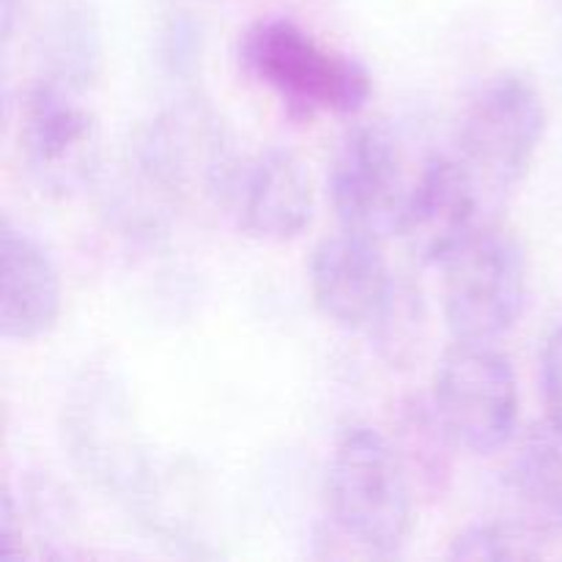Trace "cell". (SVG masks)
Returning a JSON list of instances; mask_svg holds the SVG:
<instances>
[{
	"mask_svg": "<svg viewBox=\"0 0 562 562\" xmlns=\"http://www.w3.org/2000/svg\"><path fill=\"white\" fill-rule=\"evenodd\" d=\"M481 184L459 157H431L409 187L401 234L412 256L428 267L448 258L475 234Z\"/></svg>",
	"mask_w": 562,
	"mask_h": 562,
	"instance_id": "cell-11",
	"label": "cell"
},
{
	"mask_svg": "<svg viewBox=\"0 0 562 562\" xmlns=\"http://www.w3.org/2000/svg\"><path fill=\"white\" fill-rule=\"evenodd\" d=\"M239 64L294 119L355 115L373 97V77L360 60L318 42L291 16L252 22L239 38Z\"/></svg>",
	"mask_w": 562,
	"mask_h": 562,
	"instance_id": "cell-1",
	"label": "cell"
},
{
	"mask_svg": "<svg viewBox=\"0 0 562 562\" xmlns=\"http://www.w3.org/2000/svg\"><path fill=\"white\" fill-rule=\"evenodd\" d=\"M541 376V401L547 412V426L562 434V324L547 335L538 357Z\"/></svg>",
	"mask_w": 562,
	"mask_h": 562,
	"instance_id": "cell-17",
	"label": "cell"
},
{
	"mask_svg": "<svg viewBox=\"0 0 562 562\" xmlns=\"http://www.w3.org/2000/svg\"><path fill=\"white\" fill-rule=\"evenodd\" d=\"M327 503L335 530L376 558L398 554L415 527V497L404 459L368 423H351L335 439Z\"/></svg>",
	"mask_w": 562,
	"mask_h": 562,
	"instance_id": "cell-2",
	"label": "cell"
},
{
	"mask_svg": "<svg viewBox=\"0 0 562 562\" xmlns=\"http://www.w3.org/2000/svg\"><path fill=\"white\" fill-rule=\"evenodd\" d=\"M423 327H426V313H423V300L412 285L398 283L393 291V300L384 307L382 318L371 327L373 344L379 346L382 357L393 366L409 362L415 349L423 340Z\"/></svg>",
	"mask_w": 562,
	"mask_h": 562,
	"instance_id": "cell-15",
	"label": "cell"
},
{
	"mask_svg": "<svg viewBox=\"0 0 562 562\" xmlns=\"http://www.w3.org/2000/svg\"><path fill=\"white\" fill-rule=\"evenodd\" d=\"M0 335L11 344H33L53 333L64 311V283L47 247L3 220L0 231Z\"/></svg>",
	"mask_w": 562,
	"mask_h": 562,
	"instance_id": "cell-12",
	"label": "cell"
},
{
	"mask_svg": "<svg viewBox=\"0 0 562 562\" xmlns=\"http://www.w3.org/2000/svg\"><path fill=\"white\" fill-rule=\"evenodd\" d=\"M543 554L547 549L541 547V541L510 516L472 521L456 532L448 549L450 560H536Z\"/></svg>",
	"mask_w": 562,
	"mask_h": 562,
	"instance_id": "cell-14",
	"label": "cell"
},
{
	"mask_svg": "<svg viewBox=\"0 0 562 562\" xmlns=\"http://www.w3.org/2000/svg\"><path fill=\"white\" fill-rule=\"evenodd\" d=\"M327 192L344 228L376 239L401 234L409 187L393 132L379 121L351 126L335 148Z\"/></svg>",
	"mask_w": 562,
	"mask_h": 562,
	"instance_id": "cell-8",
	"label": "cell"
},
{
	"mask_svg": "<svg viewBox=\"0 0 562 562\" xmlns=\"http://www.w3.org/2000/svg\"><path fill=\"white\" fill-rule=\"evenodd\" d=\"M22 11V0H3V38L9 42L14 36V25H16V16Z\"/></svg>",
	"mask_w": 562,
	"mask_h": 562,
	"instance_id": "cell-18",
	"label": "cell"
},
{
	"mask_svg": "<svg viewBox=\"0 0 562 562\" xmlns=\"http://www.w3.org/2000/svg\"><path fill=\"white\" fill-rule=\"evenodd\" d=\"M560 3H562V0H560Z\"/></svg>",
	"mask_w": 562,
	"mask_h": 562,
	"instance_id": "cell-19",
	"label": "cell"
},
{
	"mask_svg": "<svg viewBox=\"0 0 562 562\" xmlns=\"http://www.w3.org/2000/svg\"><path fill=\"white\" fill-rule=\"evenodd\" d=\"M223 206L231 209L250 239L283 245L305 234L313 223V181L300 157L285 148H263L241 157Z\"/></svg>",
	"mask_w": 562,
	"mask_h": 562,
	"instance_id": "cell-10",
	"label": "cell"
},
{
	"mask_svg": "<svg viewBox=\"0 0 562 562\" xmlns=\"http://www.w3.org/2000/svg\"><path fill=\"white\" fill-rule=\"evenodd\" d=\"M547 102L521 71L488 77L459 119V159L481 190L505 195L530 173L547 135Z\"/></svg>",
	"mask_w": 562,
	"mask_h": 562,
	"instance_id": "cell-3",
	"label": "cell"
},
{
	"mask_svg": "<svg viewBox=\"0 0 562 562\" xmlns=\"http://www.w3.org/2000/svg\"><path fill=\"white\" fill-rule=\"evenodd\" d=\"M203 27L190 14L179 11L165 20L159 31V60L173 77L190 80L201 69Z\"/></svg>",
	"mask_w": 562,
	"mask_h": 562,
	"instance_id": "cell-16",
	"label": "cell"
},
{
	"mask_svg": "<svg viewBox=\"0 0 562 562\" xmlns=\"http://www.w3.org/2000/svg\"><path fill=\"white\" fill-rule=\"evenodd\" d=\"M431 412L453 448L492 456L519 428V379L497 344L456 340L434 373Z\"/></svg>",
	"mask_w": 562,
	"mask_h": 562,
	"instance_id": "cell-4",
	"label": "cell"
},
{
	"mask_svg": "<svg viewBox=\"0 0 562 562\" xmlns=\"http://www.w3.org/2000/svg\"><path fill=\"white\" fill-rule=\"evenodd\" d=\"M398 280L387 267L382 239L340 228L324 236L311 258V294L318 313L344 329H366L382 318Z\"/></svg>",
	"mask_w": 562,
	"mask_h": 562,
	"instance_id": "cell-9",
	"label": "cell"
},
{
	"mask_svg": "<svg viewBox=\"0 0 562 562\" xmlns=\"http://www.w3.org/2000/svg\"><path fill=\"white\" fill-rule=\"evenodd\" d=\"M16 143L27 179L42 195L69 201L102 173V132L80 93L36 80L20 93Z\"/></svg>",
	"mask_w": 562,
	"mask_h": 562,
	"instance_id": "cell-6",
	"label": "cell"
},
{
	"mask_svg": "<svg viewBox=\"0 0 562 562\" xmlns=\"http://www.w3.org/2000/svg\"><path fill=\"white\" fill-rule=\"evenodd\" d=\"M126 395L104 373H88L71 393L64 437L80 470L132 514L151 521V470L132 428Z\"/></svg>",
	"mask_w": 562,
	"mask_h": 562,
	"instance_id": "cell-7",
	"label": "cell"
},
{
	"mask_svg": "<svg viewBox=\"0 0 562 562\" xmlns=\"http://www.w3.org/2000/svg\"><path fill=\"white\" fill-rule=\"evenodd\" d=\"M445 322L453 340L497 344L527 305V256L503 225H477L445 263Z\"/></svg>",
	"mask_w": 562,
	"mask_h": 562,
	"instance_id": "cell-5",
	"label": "cell"
},
{
	"mask_svg": "<svg viewBox=\"0 0 562 562\" xmlns=\"http://www.w3.org/2000/svg\"><path fill=\"white\" fill-rule=\"evenodd\" d=\"M104 69V38L99 16L86 0H64L47 16L38 36V77L88 93Z\"/></svg>",
	"mask_w": 562,
	"mask_h": 562,
	"instance_id": "cell-13",
	"label": "cell"
}]
</instances>
